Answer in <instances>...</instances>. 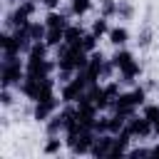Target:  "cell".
Instances as JSON below:
<instances>
[{
  "label": "cell",
  "instance_id": "1",
  "mask_svg": "<svg viewBox=\"0 0 159 159\" xmlns=\"http://www.w3.org/2000/svg\"><path fill=\"white\" fill-rule=\"evenodd\" d=\"M57 70L60 72H80V70H84L87 67V62H89V52L82 47V45H67V42H62L60 47H57Z\"/></svg>",
  "mask_w": 159,
  "mask_h": 159
},
{
  "label": "cell",
  "instance_id": "2",
  "mask_svg": "<svg viewBox=\"0 0 159 159\" xmlns=\"http://www.w3.org/2000/svg\"><path fill=\"white\" fill-rule=\"evenodd\" d=\"M112 62H114V67H117V75L122 77L119 82L134 84V82L142 77V65H139V60L134 57L132 50H127V47H114Z\"/></svg>",
  "mask_w": 159,
  "mask_h": 159
},
{
  "label": "cell",
  "instance_id": "3",
  "mask_svg": "<svg viewBox=\"0 0 159 159\" xmlns=\"http://www.w3.org/2000/svg\"><path fill=\"white\" fill-rule=\"evenodd\" d=\"M147 102V87H142V84H134L132 89H127V92H119V97L112 102V107H109V112H117V114H122V117H134L137 112H139V107Z\"/></svg>",
  "mask_w": 159,
  "mask_h": 159
},
{
  "label": "cell",
  "instance_id": "4",
  "mask_svg": "<svg viewBox=\"0 0 159 159\" xmlns=\"http://www.w3.org/2000/svg\"><path fill=\"white\" fill-rule=\"evenodd\" d=\"M30 102H40V99H50V97H57L55 94V80L52 77H30L25 75L22 84L17 87Z\"/></svg>",
  "mask_w": 159,
  "mask_h": 159
},
{
  "label": "cell",
  "instance_id": "5",
  "mask_svg": "<svg viewBox=\"0 0 159 159\" xmlns=\"http://www.w3.org/2000/svg\"><path fill=\"white\" fill-rule=\"evenodd\" d=\"M22 55H15V57H2L0 62V87H12L17 89L27 75L25 70V60H20Z\"/></svg>",
  "mask_w": 159,
  "mask_h": 159
},
{
  "label": "cell",
  "instance_id": "6",
  "mask_svg": "<svg viewBox=\"0 0 159 159\" xmlns=\"http://www.w3.org/2000/svg\"><path fill=\"white\" fill-rule=\"evenodd\" d=\"M89 87H92V82H89L87 72L80 70V72H75V77H72L70 82H65V84L60 87V97H62L65 104H75V102H80V99L87 94Z\"/></svg>",
  "mask_w": 159,
  "mask_h": 159
},
{
  "label": "cell",
  "instance_id": "7",
  "mask_svg": "<svg viewBox=\"0 0 159 159\" xmlns=\"http://www.w3.org/2000/svg\"><path fill=\"white\" fill-rule=\"evenodd\" d=\"M37 5H40L37 0H20V2H15V7L5 15V25H7V30H15V27L27 25V22L35 17Z\"/></svg>",
  "mask_w": 159,
  "mask_h": 159
},
{
  "label": "cell",
  "instance_id": "8",
  "mask_svg": "<svg viewBox=\"0 0 159 159\" xmlns=\"http://www.w3.org/2000/svg\"><path fill=\"white\" fill-rule=\"evenodd\" d=\"M129 134H132V139H149V137H154V124L144 117V114H134V117H129L127 119V127H124Z\"/></svg>",
  "mask_w": 159,
  "mask_h": 159
},
{
  "label": "cell",
  "instance_id": "9",
  "mask_svg": "<svg viewBox=\"0 0 159 159\" xmlns=\"http://www.w3.org/2000/svg\"><path fill=\"white\" fill-rule=\"evenodd\" d=\"M60 102L62 97H50V99H40V102H32V119L45 124L57 109H60Z\"/></svg>",
  "mask_w": 159,
  "mask_h": 159
},
{
  "label": "cell",
  "instance_id": "10",
  "mask_svg": "<svg viewBox=\"0 0 159 159\" xmlns=\"http://www.w3.org/2000/svg\"><path fill=\"white\" fill-rule=\"evenodd\" d=\"M112 144H114V134H109V132L97 134V139H94V144L89 149V157H94V159H109Z\"/></svg>",
  "mask_w": 159,
  "mask_h": 159
},
{
  "label": "cell",
  "instance_id": "11",
  "mask_svg": "<svg viewBox=\"0 0 159 159\" xmlns=\"http://www.w3.org/2000/svg\"><path fill=\"white\" fill-rule=\"evenodd\" d=\"M129 142H132V134H129L127 129H122L119 134H114V144H112V154H109V159L127 157V152H129Z\"/></svg>",
  "mask_w": 159,
  "mask_h": 159
},
{
  "label": "cell",
  "instance_id": "12",
  "mask_svg": "<svg viewBox=\"0 0 159 159\" xmlns=\"http://www.w3.org/2000/svg\"><path fill=\"white\" fill-rule=\"evenodd\" d=\"M129 27L127 25H112L109 27V32H107V40L114 45V47H124L127 42H129Z\"/></svg>",
  "mask_w": 159,
  "mask_h": 159
},
{
  "label": "cell",
  "instance_id": "13",
  "mask_svg": "<svg viewBox=\"0 0 159 159\" xmlns=\"http://www.w3.org/2000/svg\"><path fill=\"white\" fill-rule=\"evenodd\" d=\"M45 25H47V27H65V30H67L70 20H67V15L57 7V10H47V12H45Z\"/></svg>",
  "mask_w": 159,
  "mask_h": 159
},
{
  "label": "cell",
  "instance_id": "14",
  "mask_svg": "<svg viewBox=\"0 0 159 159\" xmlns=\"http://www.w3.org/2000/svg\"><path fill=\"white\" fill-rule=\"evenodd\" d=\"M65 137H45V144H42V154L45 157H52V154H60L65 149Z\"/></svg>",
  "mask_w": 159,
  "mask_h": 159
},
{
  "label": "cell",
  "instance_id": "15",
  "mask_svg": "<svg viewBox=\"0 0 159 159\" xmlns=\"http://www.w3.org/2000/svg\"><path fill=\"white\" fill-rule=\"evenodd\" d=\"M84 32H87V30H84L82 25H72V22H70L67 30H65V42H67V45H80L82 37H84Z\"/></svg>",
  "mask_w": 159,
  "mask_h": 159
},
{
  "label": "cell",
  "instance_id": "16",
  "mask_svg": "<svg viewBox=\"0 0 159 159\" xmlns=\"http://www.w3.org/2000/svg\"><path fill=\"white\" fill-rule=\"evenodd\" d=\"M70 2V15L72 17H84L92 10V0H67Z\"/></svg>",
  "mask_w": 159,
  "mask_h": 159
},
{
  "label": "cell",
  "instance_id": "17",
  "mask_svg": "<svg viewBox=\"0 0 159 159\" xmlns=\"http://www.w3.org/2000/svg\"><path fill=\"white\" fill-rule=\"evenodd\" d=\"M109 27H112V25H109V17H104V15H99L97 20H92V27H89V32H94V35H97V37L102 40V37H107V32H109Z\"/></svg>",
  "mask_w": 159,
  "mask_h": 159
},
{
  "label": "cell",
  "instance_id": "18",
  "mask_svg": "<svg viewBox=\"0 0 159 159\" xmlns=\"http://www.w3.org/2000/svg\"><path fill=\"white\" fill-rule=\"evenodd\" d=\"M117 17H119L122 22L134 20V5H132L129 0H117Z\"/></svg>",
  "mask_w": 159,
  "mask_h": 159
},
{
  "label": "cell",
  "instance_id": "19",
  "mask_svg": "<svg viewBox=\"0 0 159 159\" xmlns=\"http://www.w3.org/2000/svg\"><path fill=\"white\" fill-rule=\"evenodd\" d=\"M142 114L154 124V122L159 119V102H144V104H142Z\"/></svg>",
  "mask_w": 159,
  "mask_h": 159
},
{
  "label": "cell",
  "instance_id": "20",
  "mask_svg": "<svg viewBox=\"0 0 159 159\" xmlns=\"http://www.w3.org/2000/svg\"><path fill=\"white\" fill-rule=\"evenodd\" d=\"M99 15L104 17H117V0H99Z\"/></svg>",
  "mask_w": 159,
  "mask_h": 159
},
{
  "label": "cell",
  "instance_id": "21",
  "mask_svg": "<svg viewBox=\"0 0 159 159\" xmlns=\"http://www.w3.org/2000/svg\"><path fill=\"white\" fill-rule=\"evenodd\" d=\"M80 45H82V47H84V50H87V52H94V50H97V45H99V37H97V35H94V32H89V30H87V32H84V37H82V42H80Z\"/></svg>",
  "mask_w": 159,
  "mask_h": 159
},
{
  "label": "cell",
  "instance_id": "22",
  "mask_svg": "<svg viewBox=\"0 0 159 159\" xmlns=\"http://www.w3.org/2000/svg\"><path fill=\"white\" fill-rule=\"evenodd\" d=\"M0 104H2V107H12V104H15L12 87H0Z\"/></svg>",
  "mask_w": 159,
  "mask_h": 159
},
{
  "label": "cell",
  "instance_id": "23",
  "mask_svg": "<svg viewBox=\"0 0 159 159\" xmlns=\"http://www.w3.org/2000/svg\"><path fill=\"white\" fill-rule=\"evenodd\" d=\"M137 45L139 47H149L152 45V27H142V32L137 35Z\"/></svg>",
  "mask_w": 159,
  "mask_h": 159
},
{
  "label": "cell",
  "instance_id": "24",
  "mask_svg": "<svg viewBox=\"0 0 159 159\" xmlns=\"http://www.w3.org/2000/svg\"><path fill=\"white\" fill-rule=\"evenodd\" d=\"M127 157H152V147H129V152H127Z\"/></svg>",
  "mask_w": 159,
  "mask_h": 159
},
{
  "label": "cell",
  "instance_id": "25",
  "mask_svg": "<svg viewBox=\"0 0 159 159\" xmlns=\"http://www.w3.org/2000/svg\"><path fill=\"white\" fill-rule=\"evenodd\" d=\"M37 2H40L45 10H57V7H60V0H37Z\"/></svg>",
  "mask_w": 159,
  "mask_h": 159
},
{
  "label": "cell",
  "instance_id": "26",
  "mask_svg": "<svg viewBox=\"0 0 159 159\" xmlns=\"http://www.w3.org/2000/svg\"><path fill=\"white\" fill-rule=\"evenodd\" d=\"M152 157H157V159H159V144H154V147H152Z\"/></svg>",
  "mask_w": 159,
  "mask_h": 159
},
{
  "label": "cell",
  "instance_id": "27",
  "mask_svg": "<svg viewBox=\"0 0 159 159\" xmlns=\"http://www.w3.org/2000/svg\"><path fill=\"white\" fill-rule=\"evenodd\" d=\"M154 137H159V119L154 122Z\"/></svg>",
  "mask_w": 159,
  "mask_h": 159
},
{
  "label": "cell",
  "instance_id": "28",
  "mask_svg": "<svg viewBox=\"0 0 159 159\" xmlns=\"http://www.w3.org/2000/svg\"><path fill=\"white\" fill-rule=\"evenodd\" d=\"M7 2H20V0H7Z\"/></svg>",
  "mask_w": 159,
  "mask_h": 159
}]
</instances>
